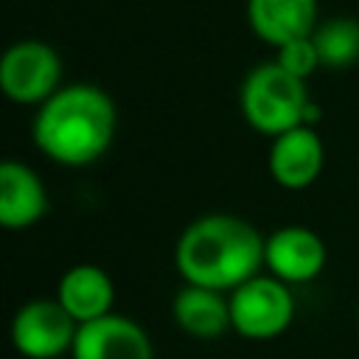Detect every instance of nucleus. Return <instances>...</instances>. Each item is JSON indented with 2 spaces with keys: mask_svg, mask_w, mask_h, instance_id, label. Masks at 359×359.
Listing matches in <instances>:
<instances>
[{
  "mask_svg": "<svg viewBox=\"0 0 359 359\" xmlns=\"http://www.w3.org/2000/svg\"><path fill=\"white\" fill-rule=\"evenodd\" d=\"M325 258V244L311 227L286 224L264 236V266L289 286L314 280L323 272Z\"/></svg>",
  "mask_w": 359,
  "mask_h": 359,
  "instance_id": "7",
  "label": "nucleus"
},
{
  "mask_svg": "<svg viewBox=\"0 0 359 359\" xmlns=\"http://www.w3.org/2000/svg\"><path fill=\"white\" fill-rule=\"evenodd\" d=\"M174 266L185 283L233 292L264 266V236L241 216L205 213L180 233Z\"/></svg>",
  "mask_w": 359,
  "mask_h": 359,
  "instance_id": "2",
  "label": "nucleus"
},
{
  "mask_svg": "<svg viewBox=\"0 0 359 359\" xmlns=\"http://www.w3.org/2000/svg\"><path fill=\"white\" fill-rule=\"evenodd\" d=\"M323 67H351L359 62V20L334 17L311 34Z\"/></svg>",
  "mask_w": 359,
  "mask_h": 359,
  "instance_id": "14",
  "label": "nucleus"
},
{
  "mask_svg": "<svg viewBox=\"0 0 359 359\" xmlns=\"http://www.w3.org/2000/svg\"><path fill=\"white\" fill-rule=\"evenodd\" d=\"M70 359H154V348L137 320L109 311L79 325Z\"/></svg>",
  "mask_w": 359,
  "mask_h": 359,
  "instance_id": "8",
  "label": "nucleus"
},
{
  "mask_svg": "<svg viewBox=\"0 0 359 359\" xmlns=\"http://www.w3.org/2000/svg\"><path fill=\"white\" fill-rule=\"evenodd\" d=\"M171 317L180 331L196 339H216L230 331V297L210 286L185 283L171 300Z\"/></svg>",
  "mask_w": 359,
  "mask_h": 359,
  "instance_id": "13",
  "label": "nucleus"
},
{
  "mask_svg": "<svg viewBox=\"0 0 359 359\" xmlns=\"http://www.w3.org/2000/svg\"><path fill=\"white\" fill-rule=\"evenodd\" d=\"M306 79L289 73L278 62H264L252 67L238 90V107L250 129L275 137L294 126H306L303 115L309 107Z\"/></svg>",
  "mask_w": 359,
  "mask_h": 359,
  "instance_id": "3",
  "label": "nucleus"
},
{
  "mask_svg": "<svg viewBox=\"0 0 359 359\" xmlns=\"http://www.w3.org/2000/svg\"><path fill=\"white\" fill-rule=\"evenodd\" d=\"M323 163H325V149L314 126H294L283 135H275L266 154L269 177L275 180V185L286 191L309 188L320 177Z\"/></svg>",
  "mask_w": 359,
  "mask_h": 359,
  "instance_id": "9",
  "label": "nucleus"
},
{
  "mask_svg": "<svg viewBox=\"0 0 359 359\" xmlns=\"http://www.w3.org/2000/svg\"><path fill=\"white\" fill-rule=\"evenodd\" d=\"M48 188L39 174L20 163H0V224L6 230H25L48 213Z\"/></svg>",
  "mask_w": 359,
  "mask_h": 359,
  "instance_id": "10",
  "label": "nucleus"
},
{
  "mask_svg": "<svg viewBox=\"0 0 359 359\" xmlns=\"http://www.w3.org/2000/svg\"><path fill=\"white\" fill-rule=\"evenodd\" d=\"M275 50H278L275 62H278V65H283L289 73H294V76H300V79H309L317 67H323V65H320L317 45H314V39H311V36L292 39V42H286V45H280V48H275Z\"/></svg>",
  "mask_w": 359,
  "mask_h": 359,
  "instance_id": "15",
  "label": "nucleus"
},
{
  "mask_svg": "<svg viewBox=\"0 0 359 359\" xmlns=\"http://www.w3.org/2000/svg\"><path fill=\"white\" fill-rule=\"evenodd\" d=\"M118 126L115 101L95 84L59 87L36 107L31 137L34 146L56 165L84 168L107 154Z\"/></svg>",
  "mask_w": 359,
  "mask_h": 359,
  "instance_id": "1",
  "label": "nucleus"
},
{
  "mask_svg": "<svg viewBox=\"0 0 359 359\" xmlns=\"http://www.w3.org/2000/svg\"><path fill=\"white\" fill-rule=\"evenodd\" d=\"M65 311L81 325L90 320H98L112 311L115 303V283L107 269L95 264H73L56 283L53 294Z\"/></svg>",
  "mask_w": 359,
  "mask_h": 359,
  "instance_id": "12",
  "label": "nucleus"
},
{
  "mask_svg": "<svg viewBox=\"0 0 359 359\" xmlns=\"http://www.w3.org/2000/svg\"><path fill=\"white\" fill-rule=\"evenodd\" d=\"M247 22L261 42L280 48L314 34L317 0H247Z\"/></svg>",
  "mask_w": 359,
  "mask_h": 359,
  "instance_id": "11",
  "label": "nucleus"
},
{
  "mask_svg": "<svg viewBox=\"0 0 359 359\" xmlns=\"http://www.w3.org/2000/svg\"><path fill=\"white\" fill-rule=\"evenodd\" d=\"M230 297V331L244 339L264 342L280 337L294 320V294L292 286L275 275H252Z\"/></svg>",
  "mask_w": 359,
  "mask_h": 359,
  "instance_id": "4",
  "label": "nucleus"
},
{
  "mask_svg": "<svg viewBox=\"0 0 359 359\" xmlns=\"http://www.w3.org/2000/svg\"><path fill=\"white\" fill-rule=\"evenodd\" d=\"M62 59L42 39H20L0 56V90L8 101L39 107L59 90Z\"/></svg>",
  "mask_w": 359,
  "mask_h": 359,
  "instance_id": "5",
  "label": "nucleus"
},
{
  "mask_svg": "<svg viewBox=\"0 0 359 359\" xmlns=\"http://www.w3.org/2000/svg\"><path fill=\"white\" fill-rule=\"evenodd\" d=\"M79 323L56 297H34L14 311L11 345L25 359H59L73 351Z\"/></svg>",
  "mask_w": 359,
  "mask_h": 359,
  "instance_id": "6",
  "label": "nucleus"
}]
</instances>
